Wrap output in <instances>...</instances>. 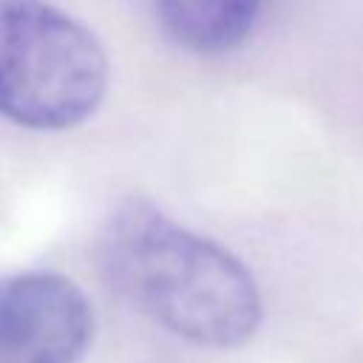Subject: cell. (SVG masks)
Returning a JSON list of instances; mask_svg holds the SVG:
<instances>
[{
    "instance_id": "obj_1",
    "label": "cell",
    "mask_w": 363,
    "mask_h": 363,
    "mask_svg": "<svg viewBox=\"0 0 363 363\" xmlns=\"http://www.w3.org/2000/svg\"><path fill=\"white\" fill-rule=\"evenodd\" d=\"M102 261L133 306L190 343L233 349L261 323L250 269L147 201L116 207L102 233Z\"/></svg>"
},
{
    "instance_id": "obj_2",
    "label": "cell",
    "mask_w": 363,
    "mask_h": 363,
    "mask_svg": "<svg viewBox=\"0 0 363 363\" xmlns=\"http://www.w3.org/2000/svg\"><path fill=\"white\" fill-rule=\"evenodd\" d=\"M108 60L74 17L40 0H0V113L37 130L85 122L102 102Z\"/></svg>"
},
{
    "instance_id": "obj_3",
    "label": "cell",
    "mask_w": 363,
    "mask_h": 363,
    "mask_svg": "<svg viewBox=\"0 0 363 363\" xmlns=\"http://www.w3.org/2000/svg\"><path fill=\"white\" fill-rule=\"evenodd\" d=\"M94 332L82 289L57 272L0 281V363H79Z\"/></svg>"
},
{
    "instance_id": "obj_4",
    "label": "cell",
    "mask_w": 363,
    "mask_h": 363,
    "mask_svg": "<svg viewBox=\"0 0 363 363\" xmlns=\"http://www.w3.org/2000/svg\"><path fill=\"white\" fill-rule=\"evenodd\" d=\"M167 34L190 51L218 54L238 45L261 0H150Z\"/></svg>"
}]
</instances>
